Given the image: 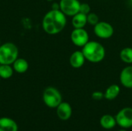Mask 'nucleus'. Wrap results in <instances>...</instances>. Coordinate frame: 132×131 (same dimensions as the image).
I'll list each match as a JSON object with an SVG mask.
<instances>
[{"instance_id": "f257e3e1", "label": "nucleus", "mask_w": 132, "mask_h": 131, "mask_svg": "<svg viewBox=\"0 0 132 131\" xmlns=\"http://www.w3.org/2000/svg\"><path fill=\"white\" fill-rule=\"evenodd\" d=\"M66 25V15L60 9H51L46 12L42 22L43 30L49 35H56L61 32L65 28Z\"/></svg>"}, {"instance_id": "f03ea898", "label": "nucleus", "mask_w": 132, "mask_h": 131, "mask_svg": "<svg viewBox=\"0 0 132 131\" xmlns=\"http://www.w3.org/2000/svg\"><path fill=\"white\" fill-rule=\"evenodd\" d=\"M82 52L86 60L93 63L101 62L105 57L104 47L97 41H89L82 47Z\"/></svg>"}, {"instance_id": "7ed1b4c3", "label": "nucleus", "mask_w": 132, "mask_h": 131, "mask_svg": "<svg viewBox=\"0 0 132 131\" xmlns=\"http://www.w3.org/2000/svg\"><path fill=\"white\" fill-rule=\"evenodd\" d=\"M19 56L18 47L12 42H5L0 46V64L12 65Z\"/></svg>"}, {"instance_id": "20e7f679", "label": "nucleus", "mask_w": 132, "mask_h": 131, "mask_svg": "<svg viewBox=\"0 0 132 131\" xmlns=\"http://www.w3.org/2000/svg\"><path fill=\"white\" fill-rule=\"evenodd\" d=\"M43 100L50 108H56L62 102V95L55 87H46L43 93Z\"/></svg>"}, {"instance_id": "39448f33", "label": "nucleus", "mask_w": 132, "mask_h": 131, "mask_svg": "<svg viewBox=\"0 0 132 131\" xmlns=\"http://www.w3.org/2000/svg\"><path fill=\"white\" fill-rule=\"evenodd\" d=\"M60 10L66 16H73L80 11V2L79 0H60Z\"/></svg>"}, {"instance_id": "423d86ee", "label": "nucleus", "mask_w": 132, "mask_h": 131, "mask_svg": "<svg viewBox=\"0 0 132 131\" xmlns=\"http://www.w3.org/2000/svg\"><path fill=\"white\" fill-rule=\"evenodd\" d=\"M117 124L125 129L132 127V108L125 107L121 109L115 117Z\"/></svg>"}, {"instance_id": "0eeeda50", "label": "nucleus", "mask_w": 132, "mask_h": 131, "mask_svg": "<svg viewBox=\"0 0 132 131\" xmlns=\"http://www.w3.org/2000/svg\"><path fill=\"white\" fill-rule=\"evenodd\" d=\"M94 34L103 39H107L111 38L114 32L113 26L107 22H99L94 27Z\"/></svg>"}, {"instance_id": "6e6552de", "label": "nucleus", "mask_w": 132, "mask_h": 131, "mask_svg": "<svg viewBox=\"0 0 132 131\" xmlns=\"http://www.w3.org/2000/svg\"><path fill=\"white\" fill-rule=\"evenodd\" d=\"M72 42L78 47H83L89 42V34L84 28L74 29L70 34Z\"/></svg>"}, {"instance_id": "1a4fd4ad", "label": "nucleus", "mask_w": 132, "mask_h": 131, "mask_svg": "<svg viewBox=\"0 0 132 131\" xmlns=\"http://www.w3.org/2000/svg\"><path fill=\"white\" fill-rule=\"evenodd\" d=\"M57 117L62 120H67L72 115V107L70 103L67 102H61L56 107Z\"/></svg>"}, {"instance_id": "9d476101", "label": "nucleus", "mask_w": 132, "mask_h": 131, "mask_svg": "<svg viewBox=\"0 0 132 131\" xmlns=\"http://www.w3.org/2000/svg\"><path fill=\"white\" fill-rule=\"evenodd\" d=\"M120 82L121 85L128 89L132 88V66L125 67L120 73Z\"/></svg>"}, {"instance_id": "9b49d317", "label": "nucleus", "mask_w": 132, "mask_h": 131, "mask_svg": "<svg viewBox=\"0 0 132 131\" xmlns=\"http://www.w3.org/2000/svg\"><path fill=\"white\" fill-rule=\"evenodd\" d=\"M85 60L86 59L82 51H75L70 57V64L73 68L79 69L84 66Z\"/></svg>"}, {"instance_id": "f8f14e48", "label": "nucleus", "mask_w": 132, "mask_h": 131, "mask_svg": "<svg viewBox=\"0 0 132 131\" xmlns=\"http://www.w3.org/2000/svg\"><path fill=\"white\" fill-rule=\"evenodd\" d=\"M0 131H18V124L11 118L1 117Z\"/></svg>"}, {"instance_id": "ddd939ff", "label": "nucleus", "mask_w": 132, "mask_h": 131, "mask_svg": "<svg viewBox=\"0 0 132 131\" xmlns=\"http://www.w3.org/2000/svg\"><path fill=\"white\" fill-rule=\"evenodd\" d=\"M87 24V15L81 12H78L74 15L72 18V25L74 29H81L84 28Z\"/></svg>"}, {"instance_id": "4468645a", "label": "nucleus", "mask_w": 132, "mask_h": 131, "mask_svg": "<svg viewBox=\"0 0 132 131\" xmlns=\"http://www.w3.org/2000/svg\"><path fill=\"white\" fill-rule=\"evenodd\" d=\"M12 68L18 73H24L29 69V63L25 59L18 57L12 63Z\"/></svg>"}, {"instance_id": "2eb2a0df", "label": "nucleus", "mask_w": 132, "mask_h": 131, "mask_svg": "<svg viewBox=\"0 0 132 131\" xmlns=\"http://www.w3.org/2000/svg\"><path fill=\"white\" fill-rule=\"evenodd\" d=\"M100 124L101 127L106 130H111L115 127L117 124L116 119L110 114H104L101 117L100 120Z\"/></svg>"}, {"instance_id": "dca6fc26", "label": "nucleus", "mask_w": 132, "mask_h": 131, "mask_svg": "<svg viewBox=\"0 0 132 131\" xmlns=\"http://www.w3.org/2000/svg\"><path fill=\"white\" fill-rule=\"evenodd\" d=\"M121 92L120 86L117 84H112L109 86L104 93V98L108 100H113L118 97Z\"/></svg>"}, {"instance_id": "f3484780", "label": "nucleus", "mask_w": 132, "mask_h": 131, "mask_svg": "<svg viewBox=\"0 0 132 131\" xmlns=\"http://www.w3.org/2000/svg\"><path fill=\"white\" fill-rule=\"evenodd\" d=\"M14 69L12 65L0 64V77L1 79H9L13 75Z\"/></svg>"}, {"instance_id": "a211bd4d", "label": "nucleus", "mask_w": 132, "mask_h": 131, "mask_svg": "<svg viewBox=\"0 0 132 131\" xmlns=\"http://www.w3.org/2000/svg\"><path fill=\"white\" fill-rule=\"evenodd\" d=\"M120 58L121 59L127 63L132 64V48L131 47H126L124 48L120 52Z\"/></svg>"}, {"instance_id": "6ab92c4d", "label": "nucleus", "mask_w": 132, "mask_h": 131, "mask_svg": "<svg viewBox=\"0 0 132 131\" xmlns=\"http://www.w3.org/2000/svg\"><path fill=\"white\" fill-rule=\"evenodd\" d=\"M87 23H89L90 25H94V26L97 23L99 22V17L94 12H90L89 14H87Z\"/></svg>"}, {"instance_id": "aec40b11", "label": "nucleus", "mask_w": 132, "mask_h": 131, "mask_svg": "<svg viewBox=\"0 0 132 131\" xmlns=\"http://www.w3.org/2000/svg\"><path fill=\"white\" fill-rule=\"evenodd\" d=\"M79 12H81L83 14L87 15L90 12V6L87 3H80V11Z\"/></svg>"}, {"instance_id": "412c9836", "label": "nucleus", "mask_w": 132, "mask_h": 131, "mask_svg": "<svg viewBox=\"0 0 132 131\" xmlns=\"http://www.w3.org/2000/svg\"><path fill=\"white\" fill-rule=\"evenodd\" d=\"M91 97L94 100H101L103 98H104V93L101 91H95L92 93Z\"/></svg>"}, {"instance_id": "4be33fe9", "label": "nucleus", "mask_w": 132, "mask_h": 131, "mask_svg": "<svg viewBox=\"0 0 132 131\" xmlns=\"http://www.w3.org/2000/svg\"><path fill=\"white\" fill-rule=\"evenodd\" d=\"M52 9H54V10H59L60 9V4L59 3H53L52 5Z\"/></svg>"}, {"instance_id": "5701e85b", "label": "nucleus", "mask_w": 132, "mask_h": 131, "mask_svg": "<svg viewBox=\"0 0 132 131\" xmlns=\"http://www.w3.org/2000/svg\"><path fill=\"white\" fill-rule=\"evenodd\" d=\"M118 131H127V130H126V129H125V128H124V129H121V130H118Z\"/></svg>"}, {"instance_id": "b1692460", "label": "nucleus", "mask_w": 132, "mask_h": 131, "mask_svg": "<svg viewBox=\"0 0 132 131\" xmlns=\"http://www.w3.org/2000/svg\"><path fill=\"white\" fill-rule=\"evenodd\" d=\"M46 1H53V0H46Z\"/></svg>"}, {"instance_id": "393cba45", "label": "nucleus", "mask_w": 132, "mask_h": 131, "mask_svg": "<svg viewBox=\"0 0 132 131\" xmlns=\"http://www.w3.org/2000/svg\"><path fill=\"white\" fill-rule=\"evenodd\" d=\"M0 46H1V41H0Z\"/></svg>"}, {"instance_id": "a878e982", "label": "nucleus", "mask_w": 132, "mask_h": 131, "mask_svg": "<svg viewBox=\"0 0 132 131\" xmlns=\"http://www.w3.org/2000/svg\"><path fill=\"white\" fill-rule=\"evenodd\" d=\"M130 1H131V2H132V0H130Z\"/></svg>"}, {"instance_id": "bb28decb", "label": "nucleus", "mask_w": 132, "mask_h": 131, "mask_svg": "<svg viewBox=\"0 0 132 131\" xmlns=\"http://www.w3.org/2000/svg\"><path fill=\"white\" fill-rule=\"evenodd\" d=\"M0 81H1V77H0Z\"/></svg>"}, {"instance_id": "cd10ccee", "label": "nucleus", "mask_w": 132, "mask_h": 131, "mask_svg": "<svg viewBox=\"0 0 132 131\" xmlns=\"http://www.w3.org/2000/svg\"><path fill=\"white\" fill-rule=\"evenodd\" d=\"M131 89H132V88H131Z\"/></svg>"}]
</instances>
